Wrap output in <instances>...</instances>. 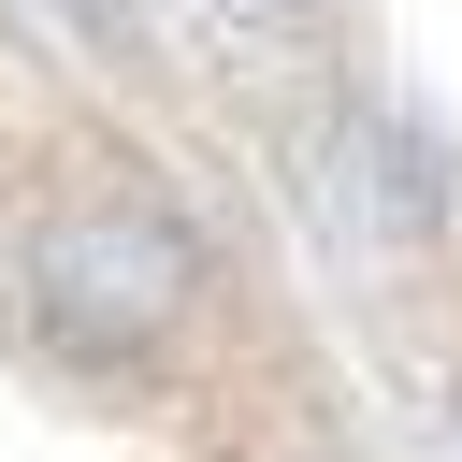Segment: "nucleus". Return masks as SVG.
<instances>
[{
    "label": "nucleus",
    "instance_id": "obj_1",
    "mask_svg": "<svg viewBox=\"0 0 462 462\" xmlns=\"http://www.w3.org/2000/svg\"><path fill=\"white\" fill-rule=\"evenodd\" d=\"M14 346L58 375H159L217 318V260L159 188H58L0 260Z\"/></svg>",
    "mask_w": 462,
    "mask_h": 462
}]
</instances>
